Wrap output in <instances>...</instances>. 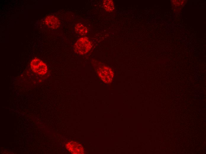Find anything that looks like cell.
Listing matches in <instances>:
<instances>
[{
	"label": "cell",
	"mask_w": 206,
	"mask_h": 154,
	"mask_svg": "<svg viewBox=\"0 0 206 154\" xmlns=\"http://www.w3.org/2000/svg\"><path fill=\"white\" fill-rule=\"evenodd\" d=\"M92 46L91 41L87 37L83 36L79 38L75 43L74 50L79 55H84L88 53Z\"/></svg>",
	"instance_id": "obj_1"
},
{
	"label": "cell",
	"mask_w": 206,
	"mask_h": 154,
	"mask_svg": "<svg viewBox=\"0 0 206 154\" xmlns=\"http://www.w3.org/2000/svg\"><path fill=\"white\" fill-rule=\"evenodd\" d=\"M30 65L32 71L37 74L44 75L47 72L48 68L46 65L38 58L33 59L31 61Z\"/></svg>",
	"instance_id": "obj_2"
},
{
	"label": "cell",
	"mask_w": 206,
	"mask_h": 154,
	"mask_svg": "<svg viewBox=\"0 0 206 154\" xmlns=\"http://www.w3.org/2000/svg\"><path fill=\"white\" fill-rule=\"evenodd\" d=\"M97 73L101 79L105 83L109 84L112 81L114 73L110 68L105 66H101L97 69Z\"/></svg>",
	"instance_id": "obj_3"
},
{
	"label": "cell",
	"mask_w": 206,
	"mask_h": 154,
	"mask_svg": "<svg viewBox=\"0 0 206 154\" xmlns=\"http://www.w3.org/2000/svg\"><path fill=\"white\" fill-rule=\"evenodd\" d=\"M67 149L72 153L82 154L84 153V150L82 146L78 142L71 141L66 145Z\"/></svg>",
	"instance_id": "obj_4"
},
{
	"label": "cell",
	"mask_w": 206,
	"mask_h": 154,
	"mask_svg": "<svg viewBox=\"0 0 206 154\" xmlns=\"http://www.w3.org/2000/svg\"><path fill=\"white\" fill-rule=\"evenodd\" d=\"M44 22L48 27L52 29H57L60 25L59 20L57 17L53 15H49L46 17Z\"/></svg>",
	"instance_id": "obj_5"
},
{
	"label": "cell",
	"mask_w": 206,
	"mask_h": 154,
	"mask_svg": "<svg viewBox=\"0 0 206 154\" xmlns=\"http://www.w3.org/2000/svg\"><path fill=\"white\" fill-rule=\"evenodd\" d=\"M75 32L81 36H85L88 32L87 27L83 24L81 23L76 24L75 27Z\"/></svg>",
	"instance_id": "obj_6"
},
{
	"label": "cell",
	"mask_w": 206,
	"mask_h": 154,
	"mask_svg": "<svg viewBox=\"0 0 206 154\" xmlns=\"http://www.w3.org/2000/svg\"><path fill=\"white\" fill-rule=\"evenodd\" d=\"M103 5L104 9L107 12H112L114 9V5L112 0H104L103 2Z\"/></svg>",
	"instance_id": "obj_7"
}]
</instances>
